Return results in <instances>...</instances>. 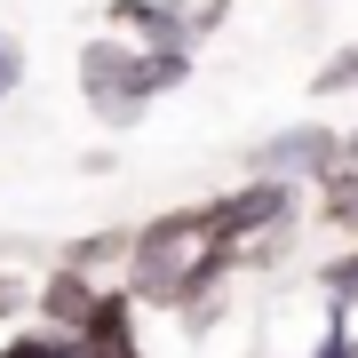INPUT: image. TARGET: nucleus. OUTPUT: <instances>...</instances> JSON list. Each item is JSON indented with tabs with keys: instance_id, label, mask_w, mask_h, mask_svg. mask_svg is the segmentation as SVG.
I'll use <instances>...</instances> for the list:
<instances>
[{
	"instance_id": "nucleus-1",
	"label": "nucleus",
	"mask_w": 358,
	"mask_h": 358,
	"mask_svg": "<svg viewBox=\"0 0 358 358\" xmlns=\"http://www.w3.org/2000/svg\"><path fill=\"white\" fill-rule=\"evenodd\" d=\"M215 247L207 231V207H167V215L136 223V255L120 271V287L136 294L143 310H183V287H192V263Z\"/></svg>"
},
{
	"instance_id": "nucleus-2",
	"label": "nucleus",
	"mask_w": 358,
	"mask_h": 358,
	"mask_svg": "<svg viewBox=\"0 0 358 358\" xmlns=\"http://www.w3.org/2000/svg\"><path fill=\"white\" fill-rule=\"evenodd\" d=\"M294 207H303V183H287V176H247L239 192L207 199V231H215V247L247 255L255 239H287V231H294ZM239 271H247V263H239Z\"/></svg>"
},
{
	"instance_id": "nucleus-3",
	"label": "nucleus",
	"mask_w": 358,
	"mask_h": 358,
	"mask_svg": "<svg viewBox=\"0 0 358 358\" xmlns=\"http://www.w3.org/2000/svg\"><path fill=\"white\" fill-rule=\"evenodd\" d=\"M343 167V136L327 120H294V128H271L255 152H247V176H287V183H327Z\"/></svg>"
},
{
	"instance_id": "nucleus-4",
	"label": "nucleus",
	"mask_w": 358,
	"mask_h": 358,
	"mask_svg": "<svg viewBox=\"0 0 358 358\" xmlns=\"http://www.w3.org/2000/svg\"><path fill=\"white\" fill-rule=\"evenodd\" d=\"M96 303H103V279H96V271H80V263H56L48 279L32 287V319H40V327H64V334L88 327Z\"/></svg>"
},
{
	"instance_id": "nucleus-5",
	"label": "nucleus",
	"mask_w": 358,
	"mask_h": 358,
	"mask_svg": "<svg viewBox=\"0 0 358 358\" xmlns=\"http://www.w3.org/2000/svg\"><path fill=\"white\" fill-rule=\"evenodd\" d=\"M103 24H128L136 48H192V40L207 32L199 8H183V0H112Z\"/></svg>"
},
{
	"instance_id": "nucleus-6",
	"label": "nucleus",
	"mask_w": 358,
	"mask_h": 358,
	"mask_svg": "<svg viewBox=\"0 0 358 358\" xmlns=\"http://www.w3.org/2000/svg\"><path fill=\"white\" fill-rule=\"evenodd\" d=\"M136 294L128 287H103V303H96V319L80 327V343H88V358H143V343H136Z\"/></svg>"
},
{
	"instance_id": "nucleus-7",
	"label": "nucleus",
	"mask_w": 358,
	"mask_h": 358,
	"mask_svg": "<svg viewBox=\"0 0 358 358\" xmlns=\"http://www.w3.org/2000/svg\"><path fill=\"white\" fill-rule=\"evenodd\" d=\"M128 255H136V231H128V223L80 231V239L64 247V263H80V271H128Z\"/></svg>"
},
{
	"instance_id": "nucleus-8",
	"label": "nucleus",
	"mask_w": 358,
	"mask_h": 358,
	"mask_svg": "<svg viewBox=\"0 0 358 358\" xmlns=\"http://www.w3.org/2000/svg\"><path fill=\"white\" fill-rule=\"evenodd\" d=\"M319 223H334L343 239H358V167H350V159L319 183Z\"/></svg>"
},
{
	"instance_id": "nucleus-9",
	"label": "nucleus",
	"mask_w": 358,
	"mask_h": 358,
	"mask_svg": "<svg viewBox=\"0 0 358 358\" xmlns=\"http://www.w3.org/2000/svg\"><path fill=\"white\" fill-rule=\"evenodd\" d=\"M319 294H327V310L358 319V239L343 247V255H327V263H319Z\"/></svg>"
},
{
	"instance_id": "nucleus-10",
	"label": "nucleus",
	"mask_w": 358,
	"mask_h": 358,
	"mask_svg": "<svg viewBox=\"0 0 358 358\" xmlns=\"http://www.w3.org/2000/svg\"><path fill=\"white\" fill-rule=\"evenodd\" d=\"M0 358H88V343L64 327H32V334H16V343H0Z\"/></svg>"
},
{
	"instance_id": "nucleus-11",
	"label": "nucleus",
	"mask_w": 358,
	"mask_h": 358,
	"mask_svg": "<svg viewBox=\"0 0 358 358\" xmlns=\"http://www.w3.org/2000/svg\"><path fill=\"white\" fill-rule=\"evenodd\" d=\"M310 96H358V40H343V48L310 72Z\"/></svg>"
},
{
	"instance_id": "nucleus-12",
	"label": "nucleus",
	"mask_w": 358,
	"mask_h": 358,
	"mask_svg": "<svg viewBox=\"0 0 358 358\" xmlns=\"http://www.w3.org/2000/svg\"><path fill=\"white\" fill-rule=\"evenodd\" d=\"M310 358H358V319H343V310H334L327 334L310 343Z\"/></svg>"
},
{
	"instance_id": "nucleus-13",
	"label": "nucleus",
	"mask_w": 358,
	"mask_h": 358,
	"mask_svg": "<svg viewBox=\"0 0 358 358\" xmlns=\"http://www.w3.org/2000/svg\"><path fill=\"white\" fill-rule=\"evenodd\" d=\"M24 88V48H16V32H0V96Z\"/></svg>"
},
{
	"instance_id": "nucleus-14",
	"label": "nucleus",
	"mask_w": 358,
	"mask_h": 358,
	"mask_svg": "<svg viewBox=\"0 0 358 358\" xmlns=\"http://www.w3.org/2000/svg\"><path fill=\"white\" fill-rule=\"evenodd\" d=\"M16 310H32V287L24 279H0V319H16Z\"/></svg>"
},
{
	"instance_id": "nucleus-15",
	"label": "nucleus",
	"mask_w": 358,
	"mask_h": 358,
	"mask_svg": "<svg viewBox=\"0 0 358 358\" xmlns=\"http://www.w3.org/2000/svg\"><path fill=\"white\" fill-rule=\"evenodd\" d=\"M343 159H350V167H358V128H350V136H343Z\"/></svg>"
},
{
	"instance_id": "nucleus-16",
	"label": "nucleus",
	"mask_w": 358,
	"mask_h": 358,
	"mask_svg": "<svg viewBox=\"0 0 358 358\" xmlns=\"http://www.w3.org/2000/svg\"><path fill=\"white\" fill-rule=\"evenodd\" d=\"M223 8H231V0H223Z\"/></svg>"
}]
</instances>
